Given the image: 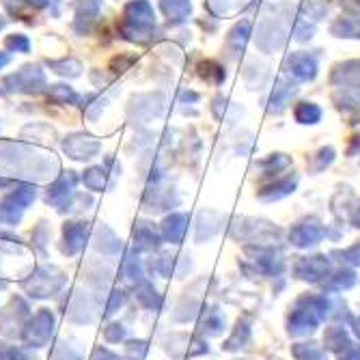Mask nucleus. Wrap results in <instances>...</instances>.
<instances>
[{"instance_id": "nucleus-1", "label": "nucleus", "mask_w": 360, "mask_h": 360, "mask_svg": "<svg viewBox=\"0 0 360 360\" xmlns=\"http://www.w3.org/2000/svg\"><path fill=\"white\" fill-rule=\"evenodd\" d=\"M65 283H68V276L56 266H39L35 272H30L28 278H20V285L26 291V296L35 300L58 296V291L65 287Z\"/></svg>"}, {"instance_id": "nucleus-2", "label": "nucleus", "mask_w": 360, "mask_h": 360, "mask_svg": "<svg viewBox=\"0 0 360 360\" xmlns=\"http://www.w3.org/2000/svg\"><path fill=\"white\" fill-rule=\"evenodd\" d=\"M54 335V315L50 309H39L26 323V328L22 333V347L26 349H39L50 343Z\"/></svg>"}, {"instance_id": "nucleus-3", "label": "nucleus", "mask_w": 360, "mask_h": 360, "mask_svg": "<svg viewBox=\"0 0 360 360\" xmlns=\"http://www.w3.org/2000/svg\"><path fill=\"white\" fill-rule=\"evenodd\" d=\"M28 302L22 298V296H13L9 300V304L0 311V319H7L11 317V321H5V323H0V333H3L5 339H20L24 328H26V323L30 319V313H28Z\"/></svg>"}, {"instance_id": "nucleus-4", "label": "nucleus", "mask_w": 360, "mask_h": 360, "mask_svg": "<svg viewBox=\"0 0 360 360\" xmlns=\"http://www.w3.org/2000/svg\"><path fill=\"white\" fill-rule=\"evenodd\" d=\"M65 298H68V315L70 321L74 323H91L95 319V311H97V300H95V293L91 291H65Z\"/></svg>"}, {"instance_id": "nucleus-5", "label": "nucleus", "mask_w": 360, "mask_h": 360, "mask_svg": "<svg viewBox=\"0 0 360 360\" xmlns=\"http://www.w3.org/2000/svg\"><path fill=\"white\" fill-rule=\"evenodd\" d=\"M326 236V229L317 222V220H300L291 226L289 231V242L298 248H309V246H315L321 242V238Z\"/></svg>"}, {"instance_id": "nucleus-6", "label": "nucleus", "mask_w": 360, "mask_h": 360, "mask_svg": "<svg viewBox=\"0 0 360 360\" xmlns=\"http://www.w3.org/2000/svg\"><path fill=\"white\" fill-rule=\"evenodd\" d=\"M319 321L321 319L315 313H311L307 307L296 302V309H293L289 313V317H287V330L293 337H307V335H311L317 328Z\"/></svg>"}, {"instance_id": "nucleus-7", "label": "nucleus", "mask_w": 360, "mask_h": 360, "mask_svg": "<svg viewBox=\"0 0 360 360\" xmlns=\"http://www.w3.org/2000/svg\"><path fill=\"white\" fill-rule=\"evenodd\" d=\"M328 270H330V261L317 255V257H302L293 272H296V278L300 281H311V283H317L321 281V276H328Z\"/></svg>"}, {"instance_id": "nucleus-8", "label": "nucleus", "mask_w": 360, "mask_h": 360, "mask_svg": "<svg viewBox=\"0 0 360 360\" xmlns=\"http://www.w3.org/2000/svg\"><path fill=\"white\" fill-rule=\"evenodd\" d=\"M112 281V270L104 261H89L82 272V283H86L95 293H106Z\"/></svg>"}, {"instance_id": "nucleus-9", "label": "nucleus", "mask_w": 360, "mask_h": 360, "mask_svg": "<svg viewBox=\"0 0 360 360\" xmlns=\"http://www.w3.org/2000/svg\"><path fill=\"white\" fill-rule=\"evenodd\" d=\"M84 240H86V222H65L60 252L68 257L78 255L84 246Z\"/></svg>"}, {"instance_id": "nucleus-10", "label": "nucleus", "mask_w": 360, "mask_h": 360, "mask_svg": "<svg viewBox=\"0 0 360 360\" xmlns=\"http://www.w3.org/2000/svg\"><path fill=\"white\" fill-rule=\"evenodd\" d=\"M162 244V236L151 222H139L134 226V246L139 250H155Z\"/></svg>"}, {"instance_id": "nucleus-11", "label": "nucleus", "mask_w": 360, "mask_h": 360, "mask_svg": "<svg viewBox=\"0 0 360 360\" xmlns=\"http://www.w3.org/2000/svg\"><path fill=\"white\" fill-rule=\"evenodd\" d=\"M188 231V218L184 214H173L162 224V236L171 244H179Z\"/></svg>"}, {"instance_id": "nucleus-12", "label": "nucleus", "mask_w": 360, "mask_h": 360, "mask_svg": "<svg viewBox=\"0 0 360 360\" xmlns=\"http://www.w3.org/2000/svg\"><path fill=\"white\" fill-rule=\"evenodd\" d=\"M93 248L97 252L106 255V257H115L121 250V242L115 238V233L110 231L108 226H100V229H97L95 238H93Z\"/></svg>"}, {"instance_id": "nucleus-13", "label": "nucleus", "mask_w": 360, "mask_h": 360, "mask_svg": "<svg viewBox=\"0 0 360 360\" xmlns=\"http://www.w3.org/2000/svg\"><path fill=\"white\" fill-rule=\"evenodd\" d=\"M134 298L143 309H149V311H155L162 304V296L155 291V287L151 283H147L145 278L134 285Z\"/></svg>"}, {"instance_id": "nucleus-14", "label": "nucleus", "mask_w": 360, "mask_h": 360, "mask_svg": "<svg viewBox=\"0 0 360 360\" xmlns=\"http://www.w3.org/2000/svg\"><path fill=\"white\" fill-rule=\"evenodd\" d=\"M50 360H84V356L76 339H58L54 343Z\"/></svg>"}, {"instance_id": "nucleus-15", "label": "nucleus", "mask_w": 360, "mask_h": 360, "mask_svg": "<svg viewBox=\"0 0 360 360\" xmlns=\"http://www.w3.org/2000/svg\"><path fill=\"white\" fill-rule=\"evenodd\" d=\"M289 68L293 70V76L300 80H311L315 76V63L309 54H293L289 58Z\"/></svg>"}, {"instance_id": "nucleus-16", "label": "nucleus", "mask_w": 360, "mask_h": 360, "mask_svg": "<svg viewBox=\"0 0 360 360\" xmlns=\"http://www.w3.org/2000/svg\"><path fill=\"white\" fill-rule=\"evenodd\" d=\"M121 276L123 278H127L129 283H141L143 281V268H141V261H139V257L129 250L125 257H123V261H121Z\"/></svg>"}, {"instance_id": "nucleus-17", "label": "nucleus", "mask_w": 360, "mask_h": 360, "mask_svg": "<svg viewBox=\"0 0 360 360\" xmlns=\"http://www.w3.org/2000/svg\"><path fill=\"white\" fill-rule=\"evenodd\" d=\"M323 345H326V349L343 352L349 345L347 333L341 328V326H333V328H328V330H326V335H323Z\"/></svg>"}, {"instance_id": "nucleus-18", "label": "nucleus", "mask_w": 360, "mask_h": 360, "mask_svg": "<svg viewBox=\"0 0 360 360\" xmlns=\"http://www.w3.org/2000/svg\"><path fill=\"white\" fill-rule=\"evenodd\" d=\"M201 330L212 335V337H218L224 330V315H222V311L212 309L210 313H205V319L201 323Z\"/></svg>"}, {"instance_id": "nucleus-19", "label": "nucleus", "mask_w": 360, "mask_h": 360, "mask_svg": "<svg viewBox=\"0 0 360 360\" xmlns=\"http://www.w3.org/2000/svg\"><path fill=\"white\" fill-rule=\"evenodd\" d=\"M248 337H250V323H248L246 319H242V321H238L236 330H233V337L226 341L224 349L233 352V349H240V347H244V343L248 341Z\"/></svg>"}, {"instance_id": "nucleus-20", "label": "nucleus", "mask_w": 360, "mask_h": 360, "mask_svg": "<svg viewBox=\"0 0 360 360\" xmlns=\"http://www.w3.org/2000/svg\"><path fill=\"white\" fill-rule=\"evenodd\" d=\"M293 356L298 360H326L323 349L317 347L315 343H298L293 345Z\"/></svg>"}, {"instance_id": "nucleus-21", "label": "nucleus", "mask_w": 360, "mask_h": 360, "mask_svg": "<svg viewBox=\"0 0 360 360\" xmlns=\"http://www.w3.org/2000/svg\"><path fill=\"white\" fill-rule=\"evenodd\" d=\"M104 296H106V304H104V315L106 317H110L112 313H117L125 304V300H127L123 289H110V291L104 293Z\"/></svg>"}, {"instance_id": "nucleus-22", "label": "nucleus", "mask_w": 360, "mask_h": 360, "mask_svg": "<svg viewBox=\"0 0 360 360\" xmlns=\"http://www.w3.org/2000/svg\"><path fill=\"white\" fill-rule=\"evenodd\" d=\"M354 283H356V276H354V272H347V270H343V272H337V274H333V276H330V283H328V285L323 283V287H328V289H333V291H341V289H349Z\"/></svg>"}, {"instance_id": "nucleus-23", "label": "nucleus", "mask_w": 360, "mask_h": 360, "mask_svg": "<svg viewBox=\"0 0 360 360\" xmlns=\"http://www.w3.org/2000/svg\"><path fill=\"white\" fill-rule=\"evenodd\" d=\"M125 335H127V328H125V326H121V323H117V321L108 323L106 328H104V341L106 343H119V341L125 339Z\"/></svg>"}, {"instance_id": "nucleus-24", "label": "nucleus", "mask_w": 360, "mask_h": 360, "mask_svg": "<svg viewBox=\"0 0 360 360\" xmlns=\"http://www.w3.org/2000/svg\"><path fill=\"white\" fill-rule=\"evenodd\" d=\"M102 173H104L102 169H91V171H86L84 184H86L91 190H102V188L106 186V177H104Z\"/></svg>"}, {"instance_id": "nucleus-25", "label": "nucleus", "mask_w": 360, "mask_h": 360, "mask_svg": "<svg viewBox=\"0 0 360 360\" xmlns=\"http://www.w3.org/2000/svg\"><path fill=\"white\" fill-rule=\"evenodd\" d=\"M298 110H304V117H298L300 123H317L321 117V110L313 104V102H302L298 106Z\"/></svg>"}, {"instance_id": "nucleus-26", "label": "nucleus", "mask_w": 360, "mask_h": 360, "mask_svg": "<svg viewBox=\"0 0 360 360\" xmlns=\"http://www.w3.org/2000/svg\"><path fill=\"white\" fill-rule=\"evenodd\" d=\"M341 257V261L345 264H352V266H360V242H356L354 246H349L347 250L343 252H337Z\"/></svg>"}, {"instance_id": "nucleus-27", "label": "nucleus", "mask_w": 360, "mask_h": 360, "mask_svg": "<svg viewBox=\"0 0 360 360\" xmlns=\"http://www.w3.org/2000/svg\"><path fill=\"white\" fill-rule=\"evenodd\" d=\"M145 352H147V343L145 341H127V354H129V358L141 360Z\"/></svg>"}, {"instance_id": "nucleus-28", "label": "nucleus", "mask_w": 360, "mask_h": 360, "mask_svg": "<svg viewBox=\"0 0 360 360\" xmlns=\"http://www.w3.org/2000/svg\"><path fill=\"white\" fill-rule=\"evenodd\" d=\"M91 360H117V354L106 345H97L91 354Z\"/></svg>"}, {"instance_id": "nucleus-29", "label": "nucleus", "mask_w": 360, "mask_h": 360, "mask_svg": "<svg viewBox=\"0 0 360 360\" xmlns=\"http://www.w3.org/2000/svg\"><path fill=\"white\" fill-rule=\"evenodd\" d=\"M11 360H39L37 356H32L30 352H26V347L22 349V347H18L15 345V352H13V358Z\"/></svg>"}, {"instance_id": "nucleus-30", "label": "nucleus", "mask_w": 360, "mask_h": 360, "mask_svg": "<svg viewBox=\"0 0 360 360\" xmlns=\"http://www.w3.org/2000/svg\"><path fill=\"white\" fill-rule=\"evenodd\" d=\"M352 224L360 229V203H358V207H354V214H352Z\"/></svg>"}, {"instance_id": "nucleus-31", "label": "nucleus", "mask_w": 360, "mask_h": 360, "mask_svg": "<svg viewBox=\"0 0 360 360\" xmlns=\"http://www.w3.org/2000/svg\"><path fill=\"white\" fill-rule=\"evenodd\" d=\"M354 326H356L354 330H356V335H358V339H360V319H356V323H354Z\"/></svg>"}]
</instances>
